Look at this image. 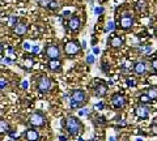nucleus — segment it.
Returning <instances> with one entry per match:
<instances>
[{"instance_id": "f257e3e1", "label": "nucleus", "mask_w": 157, "mask_h": 141, "mask_svg": "<svg viewBox=\"0 0 157 141\" xmlns=\"http://www.w3.org/2000/svg\"><path fill=\"white\" fill-rule=\"evenodd\" d=\"M63 127L71 136H78L84 131V125H82L81 120L76 116H67L63 121Z\"/></svg>"}, {"instance_id": "f03ea898", "label": "nucleus", "mask_w": 157, "mask_h": 141, "mask_svg": "<svg viewBox=\"0 0 157 141\" xmlns=\"http://www.w3.org/2000/svg\"><path fill=\"white\" fill-rule=\"evenodd\" d=\"M86 102V94L84 93L82 90L80 89H75L72 90L71 97H70V105H71V109L76 110V109H80L81 106H84Z\"/></svg>"}, {"instance_id": "7ed1b4c3", "label": "nucleus", "mask_w": 157, "mask_h": 141, "mask_svg": "<svg viewBox=\"0 0 157 141\" xmlns=\"http://www.w3.org/2000/svg\"><path fill=\"white\" fill-rule=\"evenodd\" d=\"M37 89H38L39 93H47V91H50V89H51V80L45 75L39 76L38 80H37Z\"/></svg>"}, {"instance_id": "20e7f679", "label": "nucleus", "mask_w": 157, "mask_h": 141, "mask_svg": "<svg viewBox=\"0 0 157 141\" xmlns=\"http://www.w3.org/2000/svg\"><path fill=\"white\" fill-rule=\"evenodd\" d=\"M29 124L34 128L43 127V125L46 124L45 115H43L42 113H33L30 116H29Z\"/></svg>"}, {"instance_id": "39448f33", "label": "nucleus", "mask_w": 157, "mask_h": 141, "mask_svg": "<svg viewBox=\"0 0 157 141\" xmlns=\"http://www.w3.org/2000/svg\"><path fill=\"white\" fill-rule=\"evenodd\" d=\"M80 50H81V46H80V43H78L77 41H70V42H67L66 46H64L66 54L68 56H71V58L77 55L78 52H80Z\"/></svg>"}, {"instance_id": "423d86ee", "label": "nucleus", "mask_w": 157, "mask_h": 141, "mask_svg": "<svg viewBox=\"0 0 157 141\" xmlns=\"http://www.w3.org/2000/svg\"><path fill=\"white\" fill-rule=\"evenodd\" d=\"M119 26L122 29H130L134 26V16L131 13L126 12L122 14V17L119 18Z\"/></svg>"}, {"instance_id": "0eeeda50", "label": "nucleus", "mask_w": 157, "mask_h": 141, "mask_svg": "<svg viewBox=\"0 0 157 141\" xmlns=\"http://www.w3.org/2000/svg\"><path fill=\"white\" fill-rule=\"evenodd\" d=\"M45 54L48 59H59L60 58V48L56 45H48L45 48Z\"/></svg>"}, {"instance_id": "6e6552de", "label": "nucleus", "mask_w": 157, "mask_h": 141, "mask_svg": "<svg viewBox=\"0 0 157 141\" xmlns=\"http://www.w3.org/2000/svg\"><path fill=\"white\" fill-rule=\"evenodd\" d=\"M111 105H113V107L117 109V110H121V109H123L124 107V105H126V98L122 94H114L113 95V98H111Z\"/></svg>"}, {"instance_id": "1a4fd4ad", "label": "nucleus", "mask_w": 157, "mask_h": 141, "mask_svg": "<svg viewBox=\"0 0 157 141\" xmlns=\"http://www.w3.org/2000/svg\"><path fill=\"white\" fill-rule=\"evenodd\" d=\"M135 115L137 116V118H140V119H148L149 107L148 106H145V105H143V103L137 105L135 107Z\"/></svg>"}, {"instance_id": "9d476101", "label": "nucleus", "mask_w": 157, "mask_h": 141, "mask_svg": "<svg viewBox=\"0 0 157 141\" xmlns=\"http://www.w3.org/2000/svg\"><path fill=\"white\" fill-rule=\"evenodd\" d=\"M81 26V20L78 16H72L70 20H68V28H70L71 32H77Z\"/></svg>"}, {"instance_id": "9b49d317", "label": "nucleus", "mask_w": 157, "mask_h": 141, "mask_svg": "<svg viewBox=\"0 0 157 141\" xmlns=\"http://www.w3.org/2000/svg\"><path fill=\"white\" fill-rule=\"evenodd\" d=\"M47 68L51 72H60L62 71V61L59 59H51L47 63Z\"/></svg>"}, {"instance_id": "f8f14e48", "label": "nucleus", "mask_w": 157, "mask_h": 141, "mask_svg": "<svg viewBox=\"0 0 157 141\" xmlns=\"http://www.w3.org/2000/svg\"><path fill=\"white\" fill-rule=\"evenodd\" d=\"M134 72L137 76H143L147 72V64L144 61H136L134 64Z\"/></svg>"}, {"instance_id": "ddd939ff", "label": "nucleus", "mask_w": 157, "mask_h": 141, "mask_svg": "<svg viewBox=\"0 0 157 141\" xmlns=\"http://www.w3.org/2000/svg\"><path fill=\"white\" fill-rule=\"evenodd\" d=\"M25 139L26 141H39V133L36 129H26L25 131Z\"/></svg>"}, {"instance_id": "4468645a", "label": "nucleus", "mask_w": 157, "mask_h": 141, "mask_svg": "<svg viewBox=\"0 0 157 141\" xmlns=\"http://www.w3.org/2000/svg\"><path fill=\"white\" fill-rule=\"evenodd\" d=\"M107 93V85L106 84H98L96 87H94V95L98 97V98H101V97H105Z\"/></svg>"}, {"instance_id": "2eb2a0df", "label": "nucleus", "mask_w": 157, "mask_h": 141, "mask_svg": "<svg viewBox=\"0 0 157 141\" xmlns=\"http://www.w3.org/2000/svg\"><path fill=\"white\" fill-rule=\"evenodd\" d=\"M26 30H28V25L26 24H17L16 26L13 28V33L16 34V35H18V37H21V35H24V34L26 33Z\"/></svg>"}, {"instance_id": "dca6fc26", "label": "nucleus", "mask_w": 157, "mask_h": 141, "mask_svg": "<svg viewBox=\"0 0 157 141\" xmlns=\"http://www.w3.org/2000/svg\"><path fill=\"white\" fill-rule=\"evenodd\" d=\"M109 45L111 47H114V48H119L122 45H123V39H122L121 37H118V35H114V37H111L109 39Z\"/></svg>"}, {"instance_id": "f3484780", "label": "nucleus", "mask_w": 157, "mask_h": 141, "mask_svg": "<svg viewBox=\"0 0 157 141\" xmlns=\"http://www.w3.org/2000/svg\"><path fill=\"white\" fill-rule=\"evenodd\" d=\"M11 132V125L6 119H0V135H6Z\"/></svg>"}, {"instance_id": "a211bd4d", "label": "nucleus", "mask_w": 157, "mask_h": 141, "mask_svg": "<svg viewBox=\"0 0 157 141\" xmlns=\"http://www.w3.org/2000/svg\"><path fill=\"white\" fill-rule=\"evenodd\" d=\"M136 11L137 12H145V9H147V3H145V0H139V2L136 3Z\"/></svg>"}, {"instance_id": "6ab92c4d", "label": "nucleus", "mask_w": 157, "mask_h": 141, "mask_svg": "<svg viewBox=\"0 0 157 141\" xmlns=\"http://www.w3.org/2000/svg\"><path fill=\"white\" fill-rule=\"evenodd\" d=\"M147 95L151 98V101L156 99L157 98V89L156 87H151V89H148V91H147Z\"/></svg>"}, {"instance_id": "aec40b11", "label": "nucleus", "mask_w": 157, "mask_h": 141, "mask_svg": "<svg viewBox=\"0 0 157 141\" xmlns=\"http://www.w3.org/2000/svg\"><path fill=\"white\" fill-rule=\"evenodd\" d=\"M139 102L140 103H149L151 98L147 94H141V95H139Z\"/></svg>"}, {"instance_id": "412c9836", "label": "nucleus", "mask_w": 157, "mask_h": 141, "mask_svg": "<svg viewBox=\"0 0 157 141\" xmlns=\"http://www.w3.org/2000/svg\"><path fill=\"white\" fill-rule=\"evenodd\" d=\"M8 25L11 28H14L17 25V17L16 16H11L9 17V21H8Z\"/></svg>"}, {"instance_id": "4be33fe9", "label": "nucleus", "mask_w": 157, "mask_h": 141, "mask_svg": "<svg viewBox=\"0 0 157 141\" xmlns=\"http://www.w3.org/2000/svg\"><path fill=\"white\" fill-rule=\"evenodd\" d=\"M114 29H115V24L114 22H107V25H106V29L105 30L107 32V33H110V32H114Z\"/></svg>"}, {"instance_id": "5701e85b", "label": "nucleus", "mask_w": 157, "mask_h": 141, "mask_svg": "<svg viewBox=\"0 0 157 141\" xmlns=\"http://www.w3.org/2000/svg\"><path fill=\"white\" fill-rule=\"evenodd\" d=\"M38 3H39V6H41V7L48 8V6H50V3H51V0H38Z\"/></svg>"}, {"instance_id": "b1692460", "label": "nucleus", "mask_w": 157, "mask_h": 141, "mask_svg": "<svg viewBox=\"0 0 157 141\" xmlns=\"http://www.w3.org/2000/svg\"><path fill=\"white\" fill-rule=\"evenodd\" d=\"M126 84H127V86H128V87H135L136 86V81L134 79H127Z\"/></svg>"}, {"instance_id": "393cba45", "label": "nucleus", "mask_w": 157, "mask_h": 141, "mask_svg": "<svg viewBox=\"0 0 157 141\" xmlns=\"http://www.w3.org/2000/svg\"><path fill=\"white\" fill-rule=\"evenodd\" d=\"M32 65H33V60L30 59V58H26L25 59V67L28 68V69H30Z\"/></svg>"}, {"instance_id": "a878e982", "label": "nucleus", "mask_w": 157, "mask_h": 141, "mask_svg": "<svg viewBox=\"0 0 157 141\" xmlns=\"http://www.w3.org/2000/svg\"><path fill=\"white\" fill-rule=\"evenodd\" d=\"M58 7H59V4H58L56 0H51V3H50V6H48V8H50V9H56Z\"/></svg>"}, {"instance_id": "bb28decb", "label": "nucleus", "mask_w": 157, "mask_h": 141, "mask_svg": "<svg viewBox=\"0 0 157 141\" xmlns=\"http://www.w3.org/2000/svg\"><path fill=\"white\" fill-rule=\"evenodd\" d=\"M96 61V58H94V55H89L86 58V63L88 64H93V63Z\"/></svg>"}, {"instance_id": "cd10ccee", "label": "nucleus", "mask_w": 157, "mask_h": 141, "mask_svg": "<svg viewBox=\"0 0 157 141\" xmlns=\"http://www.w3.org/2000/svg\"><path fill=\"white\" fill-rule=\"evenodd\" d=\"M104 107H105L104 102H100V103H96V105H94V109H96V110H104Z\"/></svg>"}, {"instance_id": "c85d7f7f", "label": "nucleus", "mask_w": 157, "mask_h": 141, "mask_svg": "<svg viewBox=\"0 0 157 141\" xmlns=\"http://www.w3.org/2000/svg\"><path fill=\"white\" fill-rule=\"evenodd\" d=\"M22 47H24V48H25V50H26V51H30V50H32V46H30V43H29V42H24V45H22Z\"/></svg>"}, {"instance_id": "c756f323", "label": "nucleus", "mask_w": 157, "mask_h": 141, "mask_svg": "<svg viewBox=\"0 0 157 141\" xmlns=\"http://www.w3.org/2000/svg\"><path fill=\"white\" fill-rule=\"evenodd\" d=\"M151 131H152V133H153V135H156V136H157V123L152 124V127H151Z\"/></svg>"}, {"instance_id": "7c9ffc66", "label": "nucleus", "mask_w": 157, "mask_h": 141, "mask_svg": "<svg viewBox=\"0 0 157 141\" xmlns=\"http://www.w3.org/2000/svg\"><path fill=\"white\" fill-rule=\"evenodd\" d=\"M152 68H153V71H155V72H157V58L152 60Z\"/></svg>"}, {"instance_id": "2f4dec72", "label": "nucleus", "mask_w": 157, "mask_h": 141, "mask_svg": "<svg viewBox=\"0 0 157 141\" xmlns=\"http://www.w3.org/2000/svg\"><path fill=\"white\" fill-rule=\"evenodd\" d=\"M7 81H4V80H0V89H6L7 87Z\"/></svg>"}, {"instance_id": "473e14b6", "label": "nucleus", "mask_w": 157, "mask_h": 141, "mask_svg": "<svg viewBox=\"0 0 157 141\" xmlns=\"http://www.w3.org/2000/svg\"><path fill=\"white\" fill-rule=\"evenodd\" d=\"M32 51H33V54H38V52H39V46H38V45L33 46V47H32Z\"/></svg>"}, {"instance_id": "72a5a7b5", "label": "nucleus", "mask_w": 157, "mask_h": 141, "mask_svg": "<svg viewBox=\"0 0 157 141\" xmlns=\"http://www.w3.org/2000/svg\"><path fill=\"white\" fill-rule=\"evenodd\" d=\"M94 12H96V14H101V13H104V8H102V7H98V8L94 9Z\"/></svg>"}, {"instance_id": "f704fd0d", "label": "nucleus", "mask_w": 157, "mask_h": 141, "mask_svg": "<svg viewBox=\"0 0 157 141\" xmlns=\"http://www.w3.org/2000/svg\"><path fill=\"white\" fill-rule=\"evenodd\" d=\"M28 86H29L28 81H22L21 82V87H22V89H28Z\"/></svg>"}, {"instance_id": "c9c22d12", "label": "nucleus", "mask_w": 157, "mask_h": 141, "mask_svg": "<svg viewBox=\"0 0 157 141\" xmlns=\"http://www.w3.org/2000/svg\"><path fill=\"white\" fill-rule=\"evenodd\" d=\"M93 52H94V55H97V54H100V48H97V47H94V50H93Z\"/></svg>"}, {"instance_id": "e433bc0d", "label": "nucleus", "mask_w": 157, "mask_h": 141, "mask_svg": "<svg viewBox=\"0 0 157 141\" xmlns=\"http://www.w3.org/2000/svg\"><path fill=\"white\" fill-rule=\"evenodd\" d=\"M59 140L60 141H67V137L66 136H59Z\"/></svg>"}, {"instance_id": "4c0bfd02", "label": "nucleus", "mask_w": 157, "mask_h": 141, "mask_svg": "<svg viewBox=\"0 0 157 141\" xmlns=\"http://www.w3.org/2000/svg\"><path fill=\"white\" fill-rule=\"evenodd\" d=\"M3 61H4V63H7V64H9V63H11V59H8V58H4Z\"/></svg>"}, {"instance_id": "58836bf2", "label": "nucleus", "mask_w": 157, "mask_h": 141, "mask_svg": "<svg viewBox=\"0 0 157 141\" xmlns=\"http://www.w3.org/2000/svg\"><path fill=\"white\" fill-rule=\"evenodd\" d=\"M14 136H17V132H11V137H14Z\"/></svg>"}, {"instance_id": "ea45409f", "label": "nucleus", "mask_w": 157, "mask_h": 141, "mask_svg": "<svg viewBox=\"0 0 157 141\" xmlns=\"http://www.w3.org/2000/svg\"><path fill=\"white\" fill-rule=\"evenodd\" d=\"M2 51H3V45L0 43V52H2Z\"/></svg>"}, {"instance_id": "a19ab883", "label": "nucleus", "mask_w": 157, "mask_h": 141, "mask_svg": "<svg viewBox=\"0 0 157 141\" xmlns=\"http://www.w3.org/2000/svg\"><path fill=\"white\" fill-rule=\"evenodd\" d=\"M136 141H144V140H143V139H140V137H137V139H136Z\"/></svg>"}, {"instance_id": "79ce46f5", "label": "nucleus", "mask_w": 157, "mask_h": 141, "mask_svg": "<svg viewBox=\"0 0 157 141\" xmlns=\"http://www.w3.org/2000/svg\"><path fill=\"white\" fill-rule=\"evenodd\" d=\"M110 141H115V140H114V137H110Z\"/></svg>"}, {"instance_id": "37998d69", "label": "nucleus", "mask_w": 157, "mask_h": 141, "mask_svg": "<svg viewBox=\"0 0 157 141\" xmlns=\"http://www.w3.org/2000/svg\"><path fill=\"white\" fill-rule=\"evenodd\" d=\"M3 6V2H2V0H0V7H2Z\"/></svg>"}, {"instance_id": "c03bdc74", "label": "nucleus", "mask_w": 157, "mask_h": 141, "mask_svg": "<svg viewBox=\"0 0 157 141\" xmlns=\"http://www.w3.org/2000/svg\"><path fill=\"white\" fill-rule=\"evenodd\" d=\"M78 141H84V140H82V139H81V137H80V139H78Z\"/></svg>"}]
</instances>
